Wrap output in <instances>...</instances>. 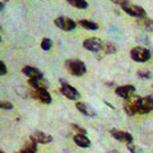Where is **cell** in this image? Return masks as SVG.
I'll use <instances>...</instances> for the list:
<instances>
[{"label":"cell","mask_w":153,"mask_h":153,"mask_svg":"<svg viewBox=\"0 0 153 153\" xmlns=\"http://www.w3.org/2000/svg\"><path fill=\"white\" fill-rule=\"evenodd\" d=\"M130 56L134 61H137V63H146L151 59V51L146 49V47H134L131 49L130 51Z\"/></svg>","instance_id":"cell-3"},{"label":"cell","mask_w":153,"mask_h":153,"mask_svg":"<svg viewBox=\"0 0 153 153\" xmlns=\"http://www.w3.org/2000/svg\"><path fill=\"white\" fill-rule=\"evenodd\" d=\"M22 153H36L37 152V144L35 142H32L31 143H28V144H26L25 147L22 148Z\"/></svg>","instance_id":"cell-18"},{"label":"cell","mask_w":153,"mask_h":153,"mask_svg":"<svg viewBox=\"0 0 153 153\" xmlns=\"http://www.w3.org/2000/svg\"><path fill=\"white\" fill-rule=\"evenodd\" d=\"M0 108L1 110H12L13 108V103L9 102V101H5V100H3V101H0Z\"/></svg>","instance_id":"cell-24"},{"label":"cell","mask_w":153,"mask_h":153,"mask_svg":"<svg viewBox=\"0 0 153 153\" xmlns=\"http://www.w3.org/2000/svg\"><path fill=\"white\" fill-rule=\"evenodd\" d=\"M30 139L32 142H35L36 144H47V143L52 142V137L50 134H47L45 131H40V130H36L31 134Z\"/></svg>","instance_id":"cell-7"},{"label":"cell","mask_w":153,"mask_h":153,"mask_svg":"<svg viewBox=\"0 0 153 153\" xmlns=\"http://www.w3.org/2000/svg\"><path fill=\"white\" fill-rule=\"evenodd\" d=\"M28 84H30L33 89H47V85H49V83H47L44 78H41V79H28Z\"/></svg>","instance_id":"cell-15"},{"label":"cell","mask_w":153,"mask_h":153,"mask_svg":"<svg viewBox=\"0 0 153 153\" xmlns=\"http://www.w3.org/2000/svg\"><path fill=\"white\" fill-rule=\"evenodd\" d=\"M103 50L106 54H115L116 52V46L112 42H106V44H103Z\"/></svg>","instance_id":"cell-21"},{"label":"cell","mask_w":153,"mask_h":153,"mask_svg":"<svg viewBox=\"0 0 153 153\" xmlns=\"http://www.w3.org/2000/svg\"><path fill=\"white\" fill-rule=\"evenodd\" d=\"M111 135L116 140L121 142V143H125V144H130V143H133V140H134V138H133V135L130 133L119 130V129H112V130H111Z\"/></svg>","instance_id":"cell-10"},{"label":"cell","mask_w":153,"mask_h":153,"mask_svg":"<svg viewBox=\"0 0 153 153\" xmlns=\"http://www.w3.org/2000/svg\"><path fill=\"white\" fill-rule=\"evenodd\" d=\"M60 92H61V94H63L64 97L69 98V100H73V101H76V100L80 97V94H79L78 91H76L71 84L65 83V82H61Z\"/></svg>","instance_id":"cell-6"},{"label":"cell","mask_w":153,"mask_h":153,"mask_svg":"<svg viewBox=\"0 0 153 153\" xmlns=\"http://www.w3.org/2000/svg\"><path fill=\"white\" fill-rule=\"evenodd\" d=\"M73 140H74V143L76 146H79L82 148H87V147L91 146V140L87 137V134H75Z\"/></svg>","instance_id":"cell-14"},{"label":"cell","mask_w":153,"mask_h":153,"mask_svg":"<svg viewBox=\"0 0 153 153\" xmlns=\"http://www.w3.org/2000/svg\"><path fill=\"white\" fill-rule=\"evenodd\" d=\"M70 130L74 133V135L75 134H87V130L80 125H78V124H70Z\"/></svg>","instance_id":"cell-20"},{"label":"cell","mask_w":153,"mask_h":153,"mask_svg":"<svg viewBox=\"0 0 153 153\" xmlns=\"http://www.w3.org/2000/svg\"><path fill=\"white\" fill-rule=\"evenodd\" d=\"M146 98H147V102L148 105H149V107L151 110L153 111V94H149V96H146Z\"/></svg>","instance_id":"cell-26"},{"label":"cell","mask_w":153,"mask_h":153,"mask_svg":"<svg viewBox=\"0 0 153 153\" xmlns=\"http://www.w3.org/2000/svg\"><path fill=\"white\" fill-rule=\"evenodd\" d=\"M31 96L35 100H38L40 102L46 103V105L51 103V101H52V97L47 89H33L31 92Z\"/></svg>","instance_id":"cell-9"},{"label":"cell","mask_w":153,"mask_h":153,"mask_svg":"<svg viewBox=\"0 0 153 153\" xmlns=\"http://www.w3.org/2000/svg\"><path fill=\"white\" fill-rule=\"evenodd\" d=\"M124 111H125L126 115H129V116H134V115L137 114V110H135V106H134L133 101L124 105Z\"/></svg>","instance_id":"cell-19"},{"label":"cell","mask_w":153,"mask_h":153,"mask_svg":"<svg viewBox=\"0 0 153 153\" xmlns=\"http://www.w3.org/2000/svg\"><path fill=\"white\" fill-rule=\"evenodd\" d=\"M18 153H22V152H18Z\"/></svg>","instance_id":"cell-34"},{"label":"cell","mask_w":153,"mask_h":153,"mask_svg":"<svg viewBox=\"0 0 153 153\" xmlns=\"http://www.w3.org/2000/svg\"><path fill=\"white\" fill-rule=\"evenodd\" d=\"M138 76H140L142 79H149L152 78V73L149 70H139L138 71Z\"/></svg>","instance_id":"cell-23"},{"label":"cell","mask_w":153,"mask_h":153,"mask_svg":"<svg viewBox=\"0 0 153 153\" xmlns=\"http://www.w3.org/2000/svg\"><path fill=\"white\" fill-rule=\"evenodd\" d=\"M83 47L88 51L100 52L101 50H103V42L97 37H89L83 41Z\"/></svg>","instance_id":"cell-4"},{"label":"cell","mask_w":153,"mask_h":153,"mask_svg":"<svg viewBox=\"0 0 153 153\" xmlns=\"http://www.w3.org/2000/svg\"><path fill=\"white\" fill-rule=\"evenodd\" d=\"M4 9V4H3V1H0V12H1Z\"/></svg>","instance_id":"cell-30"},{"label":"cell","mask_w":153,"mask_h":153,"mask_svg":"<svg viewBox=\"0 0 153 153\" xmlns=\"http://www.w3.org/2000/svg\"><path fill=\"white\" fill-rule=\"evenodd\" d=\"M0 42H1V37H0Z\"/></svg>","instance_id":"cell-33"},{"label":"cell","mask_w":153,"mask_h":153,"mask_svg":"<svg viewBox=\"0 0 153 153\" xmlns=\"http://www.w3.org/2000/svg\"><path fill=\"white\" fill-rule=\"evenodd\" d=\"M115 93H116L119 97H121L123 100H130L131 96L135 93V87L131 84H126V85H119L115 89Z\"/></svg>","instance_id":"cell-8"},{"label":"cell","mask_w":153,"mask_h":153,"mask_svg":"<svg viewBox=\"0 0 153 153\" xmlns=\"http://www.w3.org/2000/svg\"><path fill=\"white\" fill-rule=\"evenodd\" d=\"M54 23L57 28H60V30H63V31H73L76 27V23L73 21V19L64 17V16L57 17L54 21Z\"/></svg>","instance_id":"cell-5"},{"label":"cell","mask_w":153,"mask_h":153,"mask_svg":"<svg viewBox=\"0 0 153 153\" xmlns=\"http://www.w3.org/2000/svg\"><path fill=\"white\" fill-rule=\"evenodd\" d=\"M112 3H115V4H117V5H123V4H125V3H128L129 0H111Z\"/></svg>","instance_id":"cell-29"},{"label":"cell","mask_w":153,"mask_h":153,"mask_svg":"<svg viewBox=\"0 0 153 153\" xmlns=\"http://www.w3.org/2000/svg\"><path fill=\"white\" fill-rule=\"evenodd\" d=\"M73 8L76 9H87L88 8V3L85 0H66Z\"/></svg>","instance_id":"cell-17"},{"label":"cell","mask_w":153,"mask_h":153,"mask_svg":"<svg viewBox=\"0 0 153 153\" xmlns=\"http://www.w3.org/2000/svg\"><path fill=\"white\" fill-rule=\"evenodd\" d=\"M134 106H135V110H137V114H148L151 112L152 110L149 107V105L147 102V98L146 97H137L135 100L133 101Z\"/></svg>","instance_id":"cell-11"},{"label":"cell","mask_w":153,"mask_h":153,"mask_svg":"<svg viewBox=\"0 0 153 153\" xmlns=\"http://www.w3.org/2000/svg\"><path fill=\"white\" fill-rule=\"evenodd\" d=\"M108 153H119L117 151H111V152H108Z\"/></svg>","instance_id":"cell-31"},{"label":"cell","mask_w":153,"mask_h":153,"mask_svg":"<svg viewBox=\"0 0 153 153\" xmlns=\"http://www.w3.org/2000/svg\"><path fill=\"white\" fill-rule=\"evenodd\" d=\"M65 66L70 74H73L75 76H82L87 73V68L83 61H80L78 59H69L65 61Z\"/></svg>","instance_id":"cell-1"},{"label":"cell","mask_w":153,"mask_h":153,"mask_svg":"<svg viewBox=\"0 0 153 153\" xmlns=\"http://www.w3.org/2000/svg\"><path fill=\"white\" fill-rule=\"evenodd\" d=\"M0 153H4V152H3V151H1V149H0Z\"/></svg>","instance_id":"cell-32"},{"label":"cell","mask_w":153,"mask_h":153,"mask_svg":"<svg viewBox=\"0 0 153 153\" xmlns=\"http://www.w3.org/2000/svg\"><path fill=\"white\" fill-rule=\"evenodd\" d=\"M128 148H129V151L133 152V153H140V151H139V149H137V147L131 146V143H130V144H128Z\"/></svg>","instance_id":"cell-28"},{"label":"cell","mask_w":153,"mask_h":153,"mask_svg":"<svg viewBox=\"0 0 153 153\" xmlns=\"http://www.w3.org/2000/svg\"><path fill=\"white\" fill-rule=\"evenodd\" d=\"M75 107H76V110H78L79 112H82L83 115H85V116H89V117L96 116V111H94V110L89 105L84 103V102H76Z\"/></svg>","instance_id":"cell-13"},{"label":"cell","mask_w":153,"mask_h":153,"mask_svg":"<svg viewBox=\"0 0 153 153\" xmlns=\"http://www.w3.org/2000/svg\"><path fill=\"white\" fill-rule=\"evenodd\" d=\"M7 71H8V69H7L5 64H4L3 61L0 60V75H5V74H7Z\"/></svg>","instance_id":"cell-25"},{"label":"cell","mask_w":153,"mask_h":153,"mask_svg":"<svg viewBox=\"0 0 153 153\" xmlns=\"http://www.w3.org/2000/svg\"><path fill=\"white\" fill-rule=\"evenodd\" d=\"M22 73L26 76H28V79H41V78H44V74H42L41 70H38L37 68H35V66H30V65L23 66Z\"/></svg>","instance_id":"cell-12"},{"label":"cell","mask_w":153,"mask_h":153,"mask_svg":"<svg viewBox=\"0 0 153 153\" xmlns=\"http://www.w3.org/2000/svg\"><path fill=\"white\" fill-rule=\"evenodd\" d=\"M121 9L124 12H125L126 14H129V16H131L134 18H146V10L143 9L142 7L139 5H135V4H133L130 1H128L125 4H123L121 5Z\"/></svg>","instance_id":"cell-2"},{"label":"cell","mask_w":153,"mask_h":153,"mask_svg":"<svg viewBox=\"0 0 153 153\" xmlns=\"http://www.w3.org/2000/svg\"><path fill=\"white\" fill-rule=\"evenodd\" d=\"M79 26L83 27L84 30H88V31H97L98 30L97 23H94L92 21H87V19H82V21H79Z\"/></svg>","instance_id":"cell-16"},{"label":"cell","mask_w":153,"mask_h":153,"mask_svg":"<svg viewBox=\"0 0 153 153\" xmlns=\"http://www.w3.org/2000/svg\"><path fill=\"white\" fill-rule=\"evenodd\" d=\"M152 87H153V85H152Z\"/></svg>","instance_id":"cell-35"},{"label":"cell","mask_w":153,"mask_h":153,"mask_svg":"<svg viewBox=\"0 0 153 153\" xmlns=\"http://www.w3.org/2000/svg\"><path fill=\"white\" fill-rule=\"evenodd\" d=\"M146 28L147 30H149L153 32V21H151V19H148V21H146Z\"/></svg>","instance_id":"cell-27"},{"label":"cell","mask_w":153,"mask_h":153,"mask_svg":"<svg viewBox=\"0 0 153 153\" xmlns=\"http://www.w3.org/2000/svg\"><path fill=\"white\" fill-rule=\"evenodd\" d=\"M52 47V41L50 38H42L41 41V49L44 51H49L50 49Z\"/></svg>","instance_id":"cell-22"}]
</instances>
